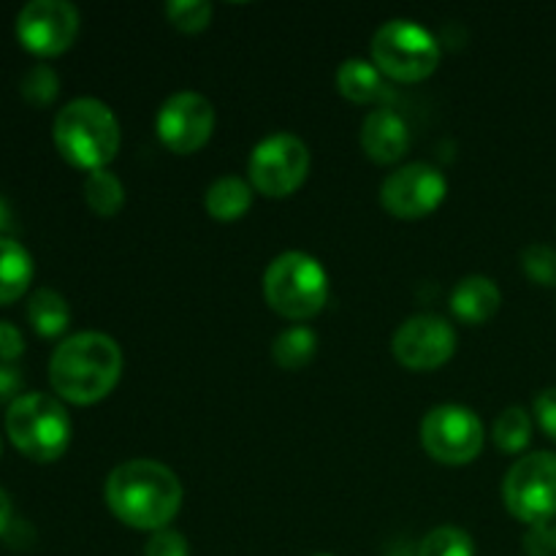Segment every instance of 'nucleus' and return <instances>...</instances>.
Segmentation results:
<instances>
[{"instance_id": "1", "label": "nucleus", "mask_w": 556, "mask_h": 556, "mask_svg": "<svg viewBox=\"0 0 556 556\" xmlns=\"http://www.w3.org/2000/svg\"><path fill=\"white\" fill-rule=\"evenodd\" d=\"M103 497L123 525L161 532L182 508V483L161 462L130 459L114 467L106 478Z\"/></svg>"}, {"instance_id": "2", "label": "nucleus", "mask_w": 556, "mask_h": 556, "mask_svg": "<svg viewBox=\"0 0 556 556\" xmlns=\"http://www.w3.org/2000/svg\"><path fill=\"white\" fill-rule=\"evenodd\" d=\"M123 375V351L101 331L65 337L49 358V383L71 405H96L114 391Z\"/></svg>"}, {"instance_id": "3", "label": "nucleus", "mask_w": 556, "mask_h": 556, "mask_svg": "<svg viewBox=\"0 0 556 556\" xmlns=\"http://www.w3.org/2000/svg\"><path fill=\"white\" fill-rule=\"evenodd\" d=\"M52 136L60 155L87 174L106 168L117 157L123 141L117 117L98 98H76L65 103L54 117Z\"/></svg>"}, {"instance_id": "4", "label": "nucleus", "mask_w": 556, "mask_h": 556, "mask_svg": "<svg viewBox=\"0 0 556 556\" xmlns=\"http://www.w3.org/2000/svg\"><path fill=\"white\" fill-rule=\"evenodd\" d=\"M5 434L27 459L58 462L71 443L68 410L49 394H22L5 413Z\"/></svg>"}, {"instance_id": "5", "label": "nucleus", "mask_w": 556, "mask_h": 556, "mask_svg": "<svg viewBox=\"0 0 556 556\" xmlns=\"http://www.w3.org/2000/svg\"><path fill=\"white\" fill-rule=\"evenodd\" d=\"M264 296L269 307L282 318H315L329 299V277L313 255L288 250V253L277 255L266 269Z\"/></svg>"}, {"instance_id": "6", "label": "nucleus", "mask_w": 556, "mask_h": 556, "mask_svg": "<svg viewBox=\"0 0 556 556\" xmlns=\"http://www.w3.org/2000/svg\"><path fill=\"white\" fill-rule=\"evenodd\" d=\"M372 63L389 79L424 81L438 71L440 43L413 20H391L375 33Z\"/></svg>"}, {"instance_id": "7", "label": "nucleus", "mask_w": 556, "mask_h": 556, "mask_svg": "<svg viewBox=\"0 0 556 556\" xmlns=\"http://www.w3.org/2000/svg\"><path fill=\"white\" fill-rule=\"evenodd\" d=\"M503 500L510 516L530 527L552 525L556 519V454H527L508 470Z\"/></svg>"}, {"instance_id": "8", "label": "nucleus", "mask_w": 556, "mask_h": 556, "mask_svg": "<svg viewBox=\"0 0 556 556\" xmlns=\"http://www.w3.org/2000/svg\"><path fill=\"white\" fill-rule=\"evenodd\" d=\"M307 144L299 136L286 134V130L258 141L248 163L250 185L261 195H269V199H286L293 190L302 188L304 179H307Z\"/></svg>"}, {"instance_id": "9", "label": "nucleus", "mask_w": 556, "mask_h": 556, "mask_svg": "<svg viewBox=\"0 0 556 556\" xmlns=\"http://www.w3.org/2000/svg\"><path fill=\"white\" fill-rule=\"evenodd\" d=\"M421 443L440 465H470L483 448V424L470 407L440 405L424 418Z\"/></svg>"}, {"instance_id": "10", "label": "nucleus", "mask_w": 556, "mask_h": 556, "mask_svg": "<svg viewBox=\"0 0 556 556\" xmlns=\"http://www.w3.org/2000/svg\"><path fill=\"white\" fill-rule=\"evenodd\" d=\"M79 36V11L65 0H30L16 14V38L38 58L68 52Z\"/></svg>"}, {"instance_id": "11", "label": "nucleus", "mask_w": 556, "mask_h": 556, "mask_svg": "<svg viewBox=\"0 0 556 556\" xmlns=\"http://www.w3.org/2000/svg\"><path fill=\"white\" fill-rule=\"evenodd\" d=\"M448 193L443 172L429 163H407L389 174L380 188V204L400 220H421L432 215Z\"/></svg>"}, {"instance_id": "12", "label": "nucleus", "mask_w": 556, "mask_h": 556, "mask_svg": "<svg viewBox=\"0 0 556 556\" xmlns=\"http://www.w3.org/2000/svg\"><path fill=\"white\" fill-rule=\"evenodd\" d=\"M391 348L402 367L429 372L454 358L456 331L440 315H413L396 329Z\"/></svg>"}, {"instance_id": "13", "label": "nucleus", "mask_w": 556, "mask_h": 556, "mask_svg": "<svg viewBox=\"0 0 556 556\" xmlns=\"http://www.w3.org/2000/svg\"><path fill=\"white\" fill-rule=\"evenodd\" d=\"M155 128L168 150L177 155H190L210 141L215 130V109L201 92H177L161 106Z\"/></svg>"}, {"instance_id": "14", "label": "nucleus", "mask_w": 556, "mask_h": 556, "mask_svg": "<svg viewBox=\"0 0 556 556\" xmlns=\"http://www.w3.org/2000/svg\"><path fill=\"white\" fill-rule=\"evenodd\" d=\"M362 150L375 163H396L410 150V130L405 119L389 106H378L362 123Z\"/></svg>"}, {"instance_id": "15", "label": "nucleus", "mask_w": 556, "mask_h": 556, "mask_svg": "<svg viewBox=\"0 0 556 556\" xmlns=\"http://www.w3.org/2000/svg\"><path fill=\"white\" fill-rule=\"evenodd\" d=\"M500 302L503 296H500L497 282L483 275L465 277L456 282L454 293H451V309L467 326H481L492 320L497 315Z\"/></svg>"}, {"instance_id": "16", "label": "nucleus", "mask_w": 556, "mask_h": 556, "mask_svg": "<svg viewBox=\"0 0 556 556\" xmlns=\"http://www.w3.org/2000/svg\"><path fill=\"white\" fill-rule=\"evenodd\" d=\"M337 90L353 103H378L389 98V85L378 65L362 58H351L337 71Z\"/></svg>"}, {"instance_id": "17", "label": "nucleus", "mask_w": 556, "mask_h": 556, "mask_svg": "<svg viewBox=\"0 0 556 556\" xmlns=\"http://www.w3.org/2000/svg\"><path fill=\"white\" fill-rule=\"evenodd\" d=\"M33 271L30 253L16 239L0 237V307L25 296Z\"/></svg>"}, {"instance_id": "18", "label": "nucleus", "mask_w": 556, "mask_h": 556, "mask_svg": "<svg viewBox=\"0 0 556 556\" xmlns=\"http://www.w3.org/2000/svg\"><path fill=\"white\" fill-rule=\"evenodd\" d=\"M204 204L210 217L220 223H233L248 215V210L253 206V185L244 182L242 177L228 174V177L215 179L210 185Z\"/></svg>"}, {"instance_id": "19", "label": "nucleus", "mask_w": 556, "mask_h": 556, "mask_svg": "<svg viewBox=\"0 0 556 556\" xmlns=\"http://www.w3.org/2000/svg\"><path fill=\"white\" fill-rule=\"evenodd\" d=\"M27 320L36 329V334L54 340L71 324L68 302L63 299V293L52 291V288H38V291H33L30 302H27Z\"/></svg>"}, {"instance_id": "20", "label": "nucleus", "mask_w": 556, "mask_h": 556, "mask_svg": "<svg viewBox=\"0 0 556 556\" xmlns=\"http://www.w3.org/2000/svg\"><path fill=\"white\" fill-rule=\"evenodd\" d=\"M315 351H318V337L307 326H293L286 329L271 345V356L288 372H296V369L307 367L313 362Z\"/></svg>"}, {"instance_id": "21", "label": "nucleus", "mask_w": 556, "mask_h": 556, "mask_svg": "<svg viewBox=\"0 0 556 556\" xmlns=\"http://www.w3.org/2000/svg\"><path fill=\"white\" fill-rule=\"evenodd\" d=\"M85 201L96 215L114 217L125 206V188L119 177L109 168L90 172L85 179Z\"/></svg>"}, {"instance_id": "22", "label": "nucleus", "mask_w": 556, "mask_h": 556, "mask_svg": "<svg viewBox=\"0 0 556 556\" xmlns=\"http://www.w3.org/2000/svg\"><path fill=\"white\" fill-rule=\"evenodd\" d=\"M532 440V418L525 407L514 405L508 410L500 413V418L494 421V443L505 454H519L530 445Z\"/></svg>"}, {"instance_id": "23", "label": "nucleus", "mask_w": 556, "mask_h": 556, "mask_svg": "<svg viewBox=\"0 0 556 556\" xmlns=\"http://www.w3.org/2000/svg\"><path fill=\"white\" fill-rule=\"evenodd\" d=\"M418 556H476V541L459 527H438L424 538Z\"/></svg>"}, {"instance_id": "24", "label": "nucleus", "mask_w": 556, "mask_h": 556, "mask_svg": "<svg viewBox=\"0 0 556 556\" xmlns=\"http://www.w3.org/2000/svg\"><path fill=\"white\" fill-rule=\"evenodd\" d=\"M20 92L30 106H49L60 92L58 74H54V68H49V65H33V68L22 76Z\"/></svg>"}, {"instance_id": "25", "label": "nucleus", "mask_w": 556, "mask_h": 556, "mask_svg": "<svg viewBox=\"0 0 556 556\" xmlns=\"http://www.w3.org/2000/svg\"><path fill=\"white\" fill-rule=\"evenodd\" d=\"M521 269H525V275L530 277L532 282H538V286H556V250L552 244L543 242L527 244V248L521 250Z\"/></svg>"}, {"instance_id": "26", "label": "nucleus", "mask_w": 556, "mask_h": 556, "mask_svg": "<svg viewBox=\"0 0 556 556\" xmlns=\"http://www.w3.org/2000/svg\"><path fill=\"white\" fill-rule=\"evenodd\" d=\"M166 16L177 30L201 33L212 22V5L206 0H172Z\"/></svg>"}, {"instance_id": "27", "label": "nucleus", "mask_w": 556, "mask_h": 556, "mask_svg": "<svg viewBox=\"0 0 556 556\" xmlns=\"http://www.w3.org/2000/svg\"><path fill=\"white\" fill-rule=\"evenodd\" d=\"M144 556H190L188 538L177 530L152 532L150 543L144 546Z\"/></svg>"}, {"instance_id": "28", "label": "nucleus", "mask_w": 556, "mask_h": 556, "mask_svg": "<svg viewBox=\"0 0 556 556\" xmlns=\"http://www.w3.org/2000/svg\"><path fill=\"white\" fill-rule=\"evenodd\" d=\"M525 548L530 556H552L556 554V525L532 527L525 538Z\"/></svg>"}, {"instance_id": "29", "label": "nucleus", "mask_w": 556, "mask_h": 556, "mask_svg": "<svg viewBox=\"0 0 556 556\" xmlns=\"http://www.w3.org/2000/svg\"><path fill=\"white\" fill-rule=\"evenodd\" d=\"M25 353V337L9 320H0V362L14 364Z\"/></svg>"}, {"instance_id": "30", "label": "nucleus", "mask_w": 556, "mask_h": 556, "mask_svg": "<svg viewBox=\"0 0 556 556\" xmlns=\"http://www.w3.org/2000/svg\"><path fill=\"white\" fill-rule=\"evenodd\" d=\"M535 418L543 432L556 443V389H546L535 396Z\"/></svg>"}, {"instance_id": "31", "label": "nucleus", "mask_w": 556, "mask_h": 556, "mask_svg": "<svg viewBox=\"0 0 556 556\" xmlns=\"http://www.w3.org/2000/svg\"><path fill=\"white\" fill-rule=\"evenodd\" d=\"M22 386H25V378H22L20 367L0 362V402L11 405L14 400H20Z\"/></svg>"}, {"instance_id": "32", "label": "nucleus", "mask_w": 556, "mask_h": 556, "mask_svg": "<svg viewBox=\"0 0 556 556\" xmlns=\"http://www.w3.org/2000/svg\"><path fill=\"white\" fill-rule=\"evenodd\" d=\"M11 525H14V508H11V497L0 489V538L9 535Z\"/></svg>"}, {"instance_id": "33", "label": "nucleus", "mask_w": 556, "mask_h": 556, "mask_svg": "<svg viewBox=\"0 0 556 556\" xmlns=\"http://www.w3.org/2000/svg\"><path fill=\"white\" fill-rule=\"evenodd\" d=\"M9 226H11V210H9V204H5L3 195H0V237H3V231Z\"/></svg>"}, {"instance_id": "34", "label": "nucleus", "mask_w": 556, "mask_h": 556, "mask_svg": "<svg viewBox=\"0 0 556 556\" xmlns=\"http://www.w3.org/2000/svg\"><path fill=\"white\" fill-rule=\"evenodd\" d=\"M0 454H3V443H0Z\"/></svg>"}, {"instance_id": "35", "label": "nucleus", "mask_w": 556, "mask_h": 556, "mask_svg": "<svg viewBox=\"0 0 556 556\" xmlns=\"http://www.w3.org/2000/svg\"><path fill=\"white\" fill-rule=\"evenodd\" d=\"M315 556H331V554H315Z\"/></svg>"}]
</instances>
